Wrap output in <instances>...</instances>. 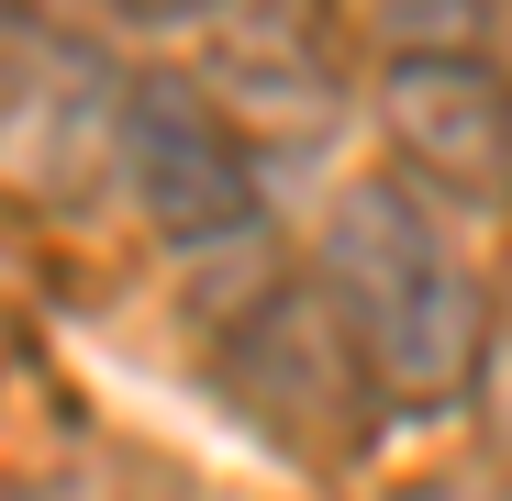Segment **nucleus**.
Segmentation results:
<instances>
[{
	"instance_id": "obj_1",
	"label": "nucleus",
	"mask_w": 512,
	"mask_h": 501,
	"mask_svg": "<svg viewBox=\"0 0 512 501\" xmlns=\"http://www.w3.org/2000/svg\"><path fill=\"white\" fill-rule=\"evenodd\" d=\"M323 290L368 346V379L401 412H446L479 390L490 357V290L457 257V234L435 223V190L412 179H357L323 223Z\"/></svg>"
},
{
	"instance_id": "obj_2",
	"label": "nucleus",
	"mask_w": 512,
	"mask_h": 501,
	"mask_svg": "<svg viewBox=\"0 0 512 501\" xmlns=\"http://www.w3.org/2000/svg\"><path fill=\"white\" fill-rule=\"evenodd\" d=\"M379 134H390L412 190H435L457 212H501L512 201V78L479 45L379 56Z\"/></svg>"
},
{
	"instance_id": "obj_3",
	"label": "nucleus",
	"mask_w": 512,
	"mask_h": 501,
	"mask_svg": "<svg viewBox=\"0 0 512 501\" xmlns=\"http://www.w3.org/2000/svg\"><path fill=\"white\" fill-rule=\"evenodd\" d=\"M123 179L167 245H234L256 223V145L212 90L145 78L123 101Z\"/></svg>"
},
{
	"instance_id": "obj_4",
	"label": "nucleus",
	"mask_w": 512,
	"mask_h": 501,
	"mask_svg": "<svg viewBox=\"0 0 512 501\" xmlns=\"http://www.w3.org/2000/svg\"><path fill=\"white\" fill-rule=\"evenodd\" d=\"M223 379L234 401L268 424L279 446L301 457H334L346 435H368V412H357V379H368V346L346 334V312H334V290H279V301H256L245 323V346H223Z\"/></svg>"
},
{
	"instance_id": "obj_5",
	"label": "nucleus",
	"mask_w": 512,
	"mask_h": 501,
	"mask_svg": "<svg viewBox=\"0 0 512 501\" xmlns=\"http://www.w3.org/2000/svg\"><path fill=\"white\" fill-rule=\"evenodd\" d=\"M501 12L512 0H368V34L390 56H412V45H490Z\"/></svg>"
},
{
	"instance_id": "obj_6",
	"label": "nucleus",
	"mask_w": 512,
	"mask_h": 501,
	"mask_svg": "<svg viewBox=\"0 0 512 501\" xmlns=\"http://www.w3.org/2000/svg\"><path fill=\"white\" fill-rule=\"evenodd\" d=\"M479 379H490V435H501V457H512V334L490 323V357H479Z\"/></svg>"
},
{
	"instance_id": "obj_7",
	"label": "nucleus",
	"mask_w": 512,
	"mask_h": 501,
	"mask_svg": "<svg viewBox=\"0 0 512 501\" xmlns=\"http://www.w3.org/2000/svg\"><path fill=\"white\" fill-rule=\"evenodd\" d=\"M123 23H145V34H179V23H212L223 0H112Z\"/></svg>"
}]
</instances>
